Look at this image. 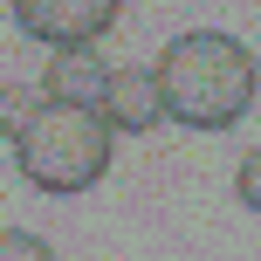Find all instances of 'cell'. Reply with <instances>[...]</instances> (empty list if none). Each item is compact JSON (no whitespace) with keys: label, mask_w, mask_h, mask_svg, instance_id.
<instances>
[{"label":"cell","mask_w":261,"mask_h":261,"mask_svg":"<svg viewBox=\"0 0 261 261\" xmlns=\"http://www.w3.org/2000/svg\"><path fill=\"white\" fill-rule=\"evenodd\" d=\"M234 193H241V206H254V213H261V144L234 165Z\"/></svg>","instance_id":"ba28073f"},{"label":"cell","mask_w":261,"mask_h":261,"mask_svg":"<svg viewBox=\"0 0 261 261\" xmlns=\"http://www.w3.org/2000/svg\"><path fill=\"white\" fill-rule=\"evenodd\" d=\"M103 124L110 130H124V138H144L158 117H165V103H158V76L144 62H124V69H110V83H103Z\"/></svg>","instance_id":"277c9868"},{"label":"cell","mask_w":261,"mask_h":261,"mask_svg":"<svg viewBox=\"0 0 261 261\" xmlns=\"http://www.w3.org/2000/svg\"><path fill=\"white\" fill-rule=\"evenodd\" d=\"M103 83H110V69H103L96 48H62V55H48V69H41V96H48V103L96 110L103 103Z\"/></svg>","instance_id":"5b68a950"},{"label":"cell","mask_w":261,"mask_h":261,"mask_svg":"<svg viewBox=\"0 0 261 261\" xmlns=\"http://www.w3.org/2000/svg\"><path fill=\"white\" fill-rule=\"evenodd\" d=\"M0 261H55V248L28 227H0Z\"/></svg>","instance_id":"52a82bcc"},{"label":"cell","mask_w":261,"mask_h":261,"mask_svg":"<svg viewBox=\"0 0 261 261\" xmlns=\"http://www.w3.org/2000/svg\"><path fill=\"white\" fill-rule=\"evenodd\" d=\"M110 138L117 130L103 124V110H83V103H41L28 130L14 138V165L35 193L69 199V193H90L96 179L110 172Z\"/></svg>","instance_id":"7a4b0ae2"},{"label":"cell","mask_w":261,"mask_h":261,"mask_svg":"<svg viewBox=\"0 0 261 261\" xmlns=\"http://www.w3.org/2000/svg\"><path fill=\"white\" fill-rule=\"evenodd\" d=\"M124 0H14V21H21L28 41H48L62 48H96V41L117 28Z\"/></svg>","instance_id":"3957f363"},{"label":"cell","mask_w":261,"mask_h":261,"mask_svg":"<svg viewBox=\"0 0 261 261\" xmlns=\"http://www.w3.org/2000/svg\"><path fill=\"white\" fill-rule=\"evenodd\" d=\"M41 103H48V96H41L35 83H0V138H21Z\"/></svg>","instance_id":"8992f818"},{"label":"cell","mask_w":261,"mask_h":261,"mask_svg":"<svg viewBox=\"0 0 261 261\" xmlns=\"http://www.w3.org/2000/svg\"><path fill=\"white\" fill-rule=\"evenodd\" d=\"M158 103L186 130H234L261 96V62L248 41L220 35V28H193V35L165 41L158 55Z\"/></svg>","instance_id":"6da1fadb"}]
</instances>
